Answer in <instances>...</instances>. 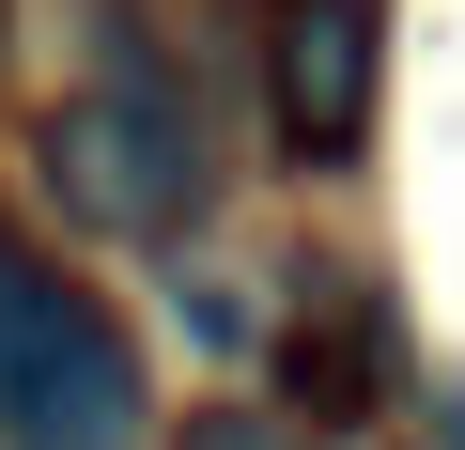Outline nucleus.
<instances>
[{"label": "nucleus", "instance_id": "obj_1", "mask_svg": "<svg viewBox=\"0 0 465 450\" xmlns=\"http://www.w3.org/2000/svg\"><path fill=\"white\" fill-rule=\"evenodd\" d=\"M140 435V342L0 217V450H124Z\"/></svg>", "mask_w": 465, "mask_h": 450}, {"label": "nucleus", "instance_id": "obj_2", "mask_svg": "<svg viewBox=\"0 0 465 450\" xmlns=\"http://www.w3.org/2000/svg\"><path fill=\"white\" fill-rule=\"evenodd\" d=\"M47 186L109 234H186L202 217V140L155 78H94L78 109H47Z\"/></svg>", "mask_w": 465, "mask_h": 450}, {"label": "nucleus", "instance_id": "obj_3", "mask_svg": "<svg viewBox=\"0 0 465 450\" xmlns=\"http://www.w3.org/2000/svg\"><path fill=\"white\" fill-rule=\"evenodd\" d=\"M372 78H388V0H280L264 32V109L311 171H341L372 140Z\"/></svg>", "mask_w": 465, "mask_h": 450}, {"label": "nucleus", "instance_id": "obj_4", "mask_svg": "<svg viewBox=\"0 0 465 450\" xmlns=\"http://www.w3.org/2000/svg\"><path fill=\"white\" fill-rule=\"evenodd\" d=\"M388 295L372 280H311V311H295V342H280V388H295V419H372L388 404Z\"/></svg>", "mask_w": 465, "mask_h": 450}, {"label": "nucleus", "instance_id": "obj_5", "mask_svg": "<svg viewBox=\"0 0 465 450\" xmlns=\"http://www.w3.org/2000/svg\"><path fill=\"white\" fill-rule=\"evenodd\" d=\"M186 450H295L280 419H249V404H217V419H186Z\"/></svg>", "mask_w": 465, "mask_h": 450}, {"label": "nucleus", "instance_id": "obj_6", "mask_svg": "<svg viewBox=\"0 0 465 450\" xmlns=\"http://www.w3.org/2000/svg\"><path fill=\"white\" fill-rule=\"evenodd\" d=\"M434 450H465V388H450V404H434Z\"/></svg>", "mask_w": 465, "mask_h": 450}]
</instances>
